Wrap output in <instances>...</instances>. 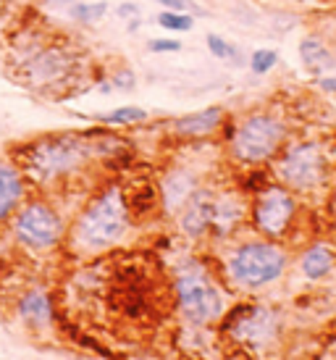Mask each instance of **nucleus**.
Masks as SVG:
<instances>
[{
    "mask_svg": "<svg viewBox=\"0 0 336 360\" xmlns=\"http://www.w3.org/2000/svg\"><path fill=\"white\" fill-rule=\"evenodd\" d=\"M297 269L307 281H321L336 269V250L326 240H318L307 245L297 258Z\"/></svg>",
    "mask_w": 336,
    "mask_h": 360,
    "instance_id": "nucleus-17",
    "label": "nucleus"
},
{
    "mask_svg": "<svg viewBox=\"0 0 336 360\" xmlns=\"http://www.w3.org/2000/svg\"><path fill=\"white\" fill-rule=\"evenodd\" d=\"M13 248L30 255H48L66 245L69 219L45 195H30L6 226Z\"/></svg>",
    "mask_w": 336,
    "mask_h": 360,
    "instance_id": "nucleus-7",
    "label": "nucleus"
},
{
    "mask_svg": "<svg viewBox=\"0 0 336 360\" xmlns=\"http://www.w3.org/2000/svg\"><path fill=\"white\" fill-rule=\"evenodd\" d=\"M297 53H299V60L313 77H323L331 69H336V56L334 51L328 48V42L321 37V34H305L299 45H297Z\"/></svg>",
    "mask_w": 336,
    "mask_h": 360,
    "instance_id": "nucleus-18",
    "label": "nucleus"
},
{
    "mask_svg": "<svg viewBox=\"0 0 336 360\" xmlns=\"http://www.w3.org/2000/svg\"><path fill=\"white\" fill-rule=\"evenodd\" d=\"M155 24L168 34H184L195 30V16L192 13H179V11H160L155 13Z\"/></svg>",
    "mask_w": 336,
    "mask_h": 360,
    "instance_id": "nucleus-22",
    "label": "nucleus"
},
{
    "mask_svg": "<svg viewBox=\"0 0 336 360\" xmlns=\"http://www.w3.org/2000/svg\"><path fill=\"white\" fill-rule=\"evenodd\" d=\"M155 184H158L160 198V216L174 219L181 210V205L189 200V195L202 184V176L192 163H174L160 174V179Z\"/></svg>",
    "mask_w": 336,
    "mask_h": 360,
    "instance_id": "nucleus-11",
    "label": "nucleus"
},
{
    "mask_svg": "<svg viewBox=\"0 0 336 360\" xmlns=\"http://www.w3.org/2000/svg\"><path fill=\"white\" fill-rule=\"evenodd\" d=\"M331 205L336 208V174H334V184H331Z\"/></svg>",
    "mask_w": 336,
    "mask_h": 360,
    "instance_id": "nucleus-31",
    "label": "nucleus"
},
{
    "mask_svg": "<svg viewBox=\"0 0 336 360\" xmlns=\"http://www.w3.org/2000/svg\"><path fill=\"white\" fill-rule=\"evenodd\" d=\"M108 79H110V84H113V90H127V92H131L134 87H137V74H134L131 69H127V66L116 69L108 77Z\"/></svg>",
    "mask_w": 336,
    "mask_h": 360,
    "instance_id": "nucleus-24",
    "label": "nucleus"
},
{
    "mask_svg": "<svg viewBox=\"0 0 336 360\" xmlns=\"http://www.w3.org/2000/svg\"><path fill=\"white\" fill-rule=\"evenodd\" d=\"M148 119V108H139V105H121V108H113L98 116L103 127H137V124H145Z\"/></svg>",
    "mask_w": 336,
    "mask_h": 360,
    "instance_id": "nucleus-21",
    "label": "nucleus"
},
{
    "mask_svg": "<svg viewBox=\"0 0 336 360\" xmlns=\"http://www.w3.org/2000/svg\"><path fill=\"white\" fill-rule=\"evenodd\" d=\"M221 323V334L228 337L237 347L247 352L273 350L281 340V313L266 302H239L226 308Z\"/></svg>",
    "mask_w": 336,
    "mask_h": 360,
    "instance_id": "nucleus-9",
    "label": "nucleus"
},
{
    "mask_svg": "<svg viewBox=\"0 0 336 360\" xmlns=\"http://www.w3.org/2000/svg\"><path fill=\"white\" fill-rule=\"evenodd\" d=\"M16 319L32 331H42L53 326L56 319V310H53V300H50V292L40 284H34L30 290H24L19 295V300L13 305Z\"/></svg>",
    "mask_w": 336,
    "mask_h": 360,
    "instance_id": "nucleus-16",
    "label": "nucleus"
},
{
    "mask_svg": "<svg viewBox=\"0 0 336 360\" xmlns=\"http://www.w3.org/2000/svg\"><path fill=\"white\" fill-rule=\"evenodd\" d=\"M6 250H8V242H6L3 231H0V263H3V258H6Z\"/></svg>",
    "mask_w": 336,
    "mask_h": 360,
    "instance_id": "nucleus-30",
    "label": "nucleus"
},
{
    "mask_svg": "<svg viewBox=\"0 0 336 360\" xmlns=\"http://www.w3.org/2000/svg\"><path fill=\"white\" fill-rule=\"evenodd\" d=\"M53 6H58V8H71V6H77V3H82V0H50Z\"/></svg>",
    "mask_w": 336,
    "mask_h": 360,
    "instance_id": "nucleus-29",
    "label": "nucleus"
},
{
    "mask_svg": "<svg viewBox=\"0 0 336 360\" xmlns=\"http://www.w3.org/2000/svg\"><path fill=\"white\" fill-rule=\"evenodd\" d=\"M205 48H208L210 56L218 60H226V63H234V66H245V63H247V56L239 51V45L228 42L226 37H221L216 32L205 34Z\"/></svg>",
    "mask_w": 336,
    "mask_h": 360,
    "instance_id": "nucleus-20",
    "label": "nucleus"
},
{
    "mask_svg": "<svg viewBox=\"0 0 336 360\" xmlns=\"http://www.w3.org/2000/svg\"><path fill=\"white\" fill-rule=\"evenodd\" d=\"M228 121L226 108L224 105H208V108L192 110V113H184L168 124L171 134L176 140L184 142H195V140H208L213 134L224 129V124Z\"/></svg>",
    "mask_w": 336,
    "mask_h": 360,
    "instance_id": "nucleus-14",
    "label": "nucleus"
},
{
    "mask_svg": "<svg viewBox=\"0 0 336 360\" xmlns=\"http://www.w3.org/2000/svg\"><path fill=\"white\" fill-rule=\"evenodd\" d=\"M153 3H158L160 8L166 11H179V13H192V16H202L205 11L200 8L195 0H153Z\"/></svg>",
    "mask_w": 336,
    "mask_h": 360,
    "instance_id": "nucleus-25",
    "label": "nucleus"
},
{
    "mask_svg": "<svg viewBox=\"0 0 336 360\" xmlns=\"http://www.w3.org/2000/svg\"><path fill=\"white\" fill-rule=\"evenodd\" d=\"M116 16H119L121 21H131V19H139L142 11H139L137 3L129 0V3H119V6H116Z\"/></svg>",
    "mask_w": 336,
    "mask_h": 360,
    "instance_id": "nucleus-27",
    "label": "nucleus"
},
{
    "mask_svg": "<svg viewBox=\"0 0 336 360\" xmlns=\"http://www.w3.org/2000/svg\"><path fill=\"white\" fill-rule=\"evenodd\" d=\"M131 226H134V216L129 210L124 184L108 181L69 221V234L63 248H69L74 255H82V258L103 255L119 248L127 240Z\"/></svg>",
    "mask_w": 336,
    "mask_h": 360,
    "instance_id": "nucleus-3",
    "label": "nucleus"
},
{
    "mask_svg": "<svg viewBox=\"0 0 336 360\" xmlns=\"http://www.w3.org/2000/svg\"><path fill=\"white\" fill-rule=\"evenodd\" d=\"M174 297L179 316L189 326H213L226 313V295L213 269L200 258H189L174 271Z\"/></svg>",
    "mask_w": 336,
    "mask_h": 360,
    "instance_id": "nucleus-6",
    "label": "nucleus"
},
{
    "mask_svg": "<svg viewBox=\"0 0 336 360\" xmlns=\"http://www.w3.org/2000/svg\"><path fill=\"white\" fill-rule=\"evenodd\" d=\"M30 181L13 160H0V231H6L13 213L30 198Z\"/></svg>",
    "mask_w": 336,
    "mask_h": 360,
    "instance_id": "nucleus-15",
    "label": "nucleus"
},
{
    "mask_svg": "<svg viewBox=\"0 0 336 360\" xmlns=\"http://www.w3.org/2000/svg\"><path fill=\"white\" fill-rule=\"evenodd\" d=\"M278 66V51L273 48H257L247 56V69L255 74V77H266Z\"/></svg>",
    "mask_w": 336,
    "mask_h": 360,
    "instance_id": "nucleus-23",
    "label": "nucleus"
},
{
    "mask_svg": "<svg viewBox=\"0 0 336 360\" xmlns=\"http://www.w3.org/2000/svg\"><path fill=\"white\" fill-rule=\"evenodd\" d=\"M148 51L153 56H168V53L181 51V42L176 37H153V40H148Z\"/></svg>",
    "mask_w": 336,
    "mask_h": 360,
    "instance_id": "nucleus-26",
    "label": "nucleus"
},
{
    "mask_svg": "<svg viewBox=\"0 0 336 360\" xmlns=\"http://www.w3.org/2000/svg\"><path fill=\"white\" fill-rule=\"evenodd\" d=\"M273 179L295 195H313L323 190L331 174V160L326 148L316 140H292L287 142L271 163Z\"/></svg>",
    "mask_w": 336,
    "mask_h": 360,
    "instance_id": "nucleus-8",
    "label": "nucleus"
},
{
    "mask_svg": "<svg viewBox=\"0 0 336 360\" xmlns=\"http://www.w3.org/2000/svg\"><path fill=\"white\" fill-rule=\"evenodd\" d=\"M289 271V252L276 240L252 237L234 242L221 258V279L234 292H260L273 287Z\"/></svg>",
    "mask_w": 336,
    "mask_h": 360,
    "instance_id": "nucleus-4",
    "label": "nucleus"
},
{
    "mask_svg": "<svg viewBox=\"0 0 336 360\" xmlns=\"http://www.w3.org/2000/svg\"><path fill=\"white\" fill-rule=\"evenodd\" d=\"M213 200H216V187L210 184H200L198 190L189 195V200L181 205L174 221L176 229L184 240L200 242L210 234V221H213Z\"/></svg>",
    "mask_w": 336,
    "mask_h": 360,
    "instance_id": "nucleus-13",
    "label": "nucleus"
},
{
    "mask_svg": "<svg viewBox=\"0 0 336 360\" xmlns=\"http://www.w3.org/2000/svg\"><path fill=\"white\" fill-rule=\"evenodd\" d=\"M124 142L108 131H53L11 148V160L37 190H58L98 160L113 158Z\"/></svg>",
    "mask_w": 336,
    "mask_h": 360,
    "instance_id": "nucleus-1",
    "label": "nucleus"
},
{
    "mask_svg": "<svg viewBox=\"0 0 336 360\" xmlns=\"http://www.w3.org/2000/svg\"><path fill=\"white\" fill-rule=\"evenodd\" d=\"M316 87L321 92H326L336 101V74H323V77H316Z\"/></svg>",
    "mask_w": 336,
    "mask_h": 360,
    "instance_id": "nucleus-28",
    "label": "nucleus"
},
{
    "mask_svg": "<svg viewBox=\"0 0 336 360\" xmlns=\"http://www.w3.org/2000/svg\"><path fill=\"white\" fill-rule=\"evenodd\" d=\"M224 131H226L224 142L228 160H234L242 169L271 166L281 148L289 142L287 119L268 108L250 110L242 119L226 121Z\"/></svg>",
    "mask_w": 336,
    "mask_h": 360,
    "instance_id": "nucleus-5",
    "label": "nucleus"
},
{
    "mask_svg": "<svg viewBox=\"0 0 336 360\" xmlns=\"http://www.w3.org/2000/svg\"><path fill=\"white\" fill-rule=\"evenodd\" d=\"M69 13V19L74 24H79V27H95L100 21L105 19V13H108V3L105 0H82L77 6H71L66 8Z\"/></svg>",
    "mask_w": 336,
    "mask_h": 360,
    "instance_id": "nucleus-19",
    "label": "nucleus"
},
{
    "mask_svg": "<svg viewBox=\"0 0 336 360\" xmlns=\"http://www.w3.org/2000/svg\"><path fill=\"white\" fill-rule=\"evenodd\" d=\"M297 213H299V200H297L295 192L284 187L281 181L271 179L250 200L247 226L257 237L281 242L295 229Z\"/></svg>",
    "mask_w": 336,
    "mask_h": 360,
    "instance_id": "nucleus-10",
    "label": "nucleus"
},
{
    "mask_svg": "<svg viewBox=\"0 0 336 360\" xmlns=\"http://www.w3.org/2000/svg\"><path fill=\"white\" fill-rule=\"evenodd\" d=\"M82 51L66 37H50L45 32H24L13 40L11 71L19 84L34 92H60L77 82L84 66Z\"/></svg>",
    "mask_w": 336,
    "mask_h": 360,
    "instance_id": "nucleus-2",
    "label": "nucleus"
},
{
    "mask_svg": "<svg viewBox=\"0 0 336 360\" xmlns=\"http://www.w3.org/2000/svg\"><path fill=\"white\" fill-rule=\"evenodd\" d=\"M250 200L242 190H216L213 200V221H210V240L226 242L247 224Z\"/></svg>",
    "mask_w": 336,
    "mask_h": 360,
    "instance_id": "nucleus-12",
    "label": "nucleus"
}]
</instances>
